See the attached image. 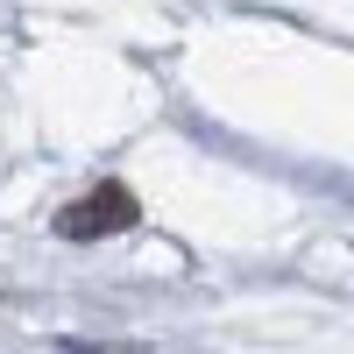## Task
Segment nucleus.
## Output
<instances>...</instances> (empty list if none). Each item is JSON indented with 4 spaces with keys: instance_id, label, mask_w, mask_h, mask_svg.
Instances as JSON below:
<instances>
[{
    "instance_id": "nucleus-1",
    "label": "nucleus",
    "mask_w": 354,
    "mask_h": 354,
    "mask_svg": "<svg viewBox=\"0 0 354 354\" xmlns=\"http://www.w3.org/2000/svg\"><path fill=\"white\" fill-rule=\"evenodd\" d=\"M128 220H135V198H128L121 185H106V192H93L85 205H71L57 227H64L71 241H93V234H113V227H128Z\"/></svg>"
}]
</instances>
